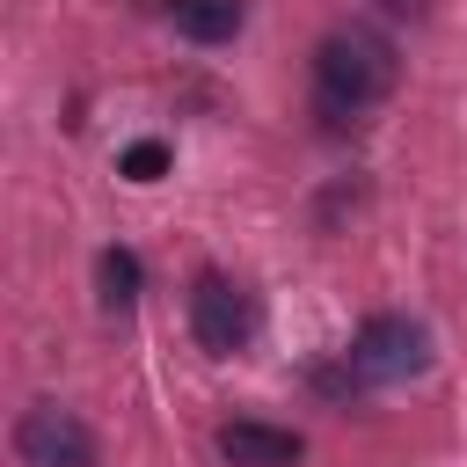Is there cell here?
<instances>
[{"label":"cell","instance_id":"9","mask_svg":"<svg viewBox=\"0 0 467 467\" xmlns=\"http://www.w3.org/2000/svg\"><path fill=\"white\" fill-rule=\"evenodd\" d=\"M387 15H423V0H379Z\"/></svg>","mask_w":467,"mask_h":467},{"label":"cell","instance_id":"2","mask_svg":"<svg viewBox=\"0 0 467 467\" xmlns=\"http://www.w3.org/2000/svg\"><path fill=\"white\" fill-rule=\"evenodd\" d=\"M190 328H197V343H204L212 358H234V350L255 336V306H248V292H241L234 277L204 270V277L190 285Z\"/></svg>","mask_w":467,"mask_h":467},{"label":"cell","instance_id":"8","mask_svg":"<svg viewBox=\"0 0 467 467\" xmlns=\"http://www.w3.org/2000/svg\"><path fill=\"white\" fill-rule=\"evenodd\" d=\"M124 175H131V182H161V175H168V146H161V139L124 146Z\"/></svg>","mask_w":467,"mask_h":467},{"label":"cell","instance_id":"5","mask_svg":"<svg viewBox=\"0 0 467 467\" xmlns=\"http://www.w3.org/2000/svg\"><path fill=\"white\" fill-rule=\"evenodd\" d=\"M219 452L234 467H292L306 445H299V431H277V423H226L219 431Z\"/></svg>","mask_w":467,"mask_h":467},{"label":"cell","instance_id":"6","mask_svg":"<svg viewBox=\"0 0 467 467\" xmlns=\"http://www.w3.org/2000/svg\"><path fill=\"white\" fill-rule=\"evenodd\" d=\"M248 22V0H175V29L190 44H226Z\"/></svg>","mask_w":467,"mask_h":467},{"label":"cell","instance_id":"1","mask_svg":"<svg viewBox=\"0 0 467 467\" xmlns=\"http://www.w3.org/2000/svg\"><path fill=\"white\" fill-rule=\"evenodd\" d=\"M314 80H321L328 109H365L394 88V44L372 36V29H336L314 51Z\"/></svg>","mask_w":467,"mask_h":467},{"label":"cell","instance_id":"3","mask_svg":"<svg viewBox=\"0 0 467 467\" xmlns=\"http://www.w3.org/2000/svg\"><path fill=\"white\" fill-rule=\"evenodd\" d=\"M423 328L416 321H401V314H372L365 328H358V343H350V379H372V387H387V379H409V372H423Z\"/></svg>","mask_w":467,"mask_h":467},{"label":"cell","instance_id":"4","mask_svg":"<svg viewBox=\"0 0 467 467\" xmlns=\"http://www.w3.org/2000/svg\"><path fill=\"white\" fill-rule=\"evenodd\" d=\"M15 452H22L29 467H95L88 423H80L73 409H58V401H36V409L15 423Z\"/></svg>","mask_w":467,"mask_h":467},{"label":"cell","instance_id":"7","mask_svg":"<svg viewBox=\"0 0 467 467\" xmlns=\"http://www.w3.org/2000/svg\"><path fill=\"white\" fill-rule=\"evenodd\" d=\"M95 277H102V299H109V306H131V299H139V255H131V248H102Z\"/></svg>","mask_w":467,"mask_h":467}]
</instances>
